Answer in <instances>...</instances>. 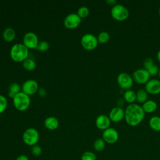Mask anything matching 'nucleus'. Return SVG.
I'll return each mask as SVG.
<instances>
[{
  "instance_id": "obj_1",
  "label": "nucleus",
  "mask_w": 160,
  "mask_h": 160,
  "mask_svg": "<svg viewBox=\"0 0 160 160\" xmlns=\"http://www.w3.org/2000/svg\"><path fill=\"white\" fill-rule=\"evenodd\" d=\"M144 116L145 112L142 106L138 104H129L125 109L124 119L126 123L131 126L139 125L144 119Z\"/></svg>"
},
{
  "instance_id": "obj_2",
  "label": "nucleus",
  "mask_w": 160,
  "mask_h": 160,
  "mask_svg": "<svg viewBox=\"0 0 160 160\" xmlns=\"http://www.w3.org/2000/svg\"><path fill=\"white\" fill-rule=\"evenodd\" d=\"M28 54L29 49L21 43L14 44L10 50V56L16 62H23L28 58Z\"/></svg>"
},
{
  "instance_id": "obj_3",
  "label": "nucleus",
  "mask_w": 160,
  "mask_h": 160,
  "mask_svg": "<svg viewBox=\"0 0 160 160\" xmlns=\"http://www.w3.org/2000/svg\"><path fill=\"white\" fill-rule=\"evenodd\" d=\"M13 104L16 109L20 111L26 110L30 106L31 99L29 95L22 91L16 94L13 98Z\"/></svg>"
},
{
  "instance_id": "obj_4",
  "label": "nucleus",
  "mask_w": 160,
  "mask_h": 160,
  "mask_svg": "<svg viewBox=\"0 0 160 160\" xmlns=\"http://www.w3.org/2000/svg\"><path fill=\"white\" fill-rule=\"evenodd\" d=\"M111 14L115 20L118 21H124L128 18L129 11L125 6L121 4H116L112 7Z\"/></svg>"
},
{
  "instance_id": "obj_5",
  "label": "nucleus",
  "mask_w": 160,
  "mask_h": 160,
  "mask_svg": "<svg viewBox=\"0 0 160 160\" xmlns=\"http://www.w3.org/2000/svg\"><path fill=\"white\" fill-rule=\"evenodd\" d=\"M39 139V133L34 128L26 129L22 134V141L28 146H33L38 142Z\"/></svg>"
},
{
  "instance_id": "obj_6",
  "label": "nucleus",
  "mask_w": 160,
  "mask_h": 160,
  "mask_svg": "<svg viewBox=\"0 0 160 160\" xmlns=\"http://www.w3.org/2000/svg\"><path fill=\"white\" fill-rule=\"evenodd\" d=\"M82 46L86 50L91 51L94 49L98 44V38L92 34L86 33L84 34L81 39Z\"/></svg>"
},
{
  "instance_id": "obj_7",
  "label": "nucleus",
  "mask_w": 160,
  "mask_h": 160,
  "mask_svg": "<svg viewBox=\"0 0 160 160\" xmlns=\"http://www.w3.org/2000/svg\"><path fill=\"white\" fill-rule=\"evenodd\" d=\"M117 82L119 86L124 90L130 89L133 85L132 77L127 72H121L118 75Z\"/></svg>"
},
{
  "instance_id": "obj_8",
  "label": "nucleus",
  "mask_w": 160,
  "mask_h": 160,
  "mask_svg": "<svg viewBox=\"0 0 160 160\" xmlns=\"http://www.w3.org/2000/svg\"><path fill=\"white\" fill-rule=\"evenodd\" d=\"M150 76L148 71L144 68L138 69L132 74L133 81L140 84H145L150 79Z\"/></svg>"
},
{
  "instance_id": "obj_9",
  "label": "nucleus",
  "mask_w": 160,
  "mask_h": 160,
  "mask_svg": "<svg viewBox=\"0 0 160 160\" xmlns=\"http://www.w3.org/2000/svg\"><path fill=\"white\" fill-rule=\"evenodd\" d=\"M102 139L106 143L114 144L119 139V133L114 128H109L103 131Z\"/></svg>"
},
{
  "instance_id": "obj_10",
  "label": "nucleus",
  "mask_w": 160,
  "mask_h": 160,
  "mask_svg": "<svg viewBox=\"0 0 160 160\" xmlns=\"http://www.w3.org/2000/svg\"><path fill=\"white\" fill-rule=\"evenodd\" d=\"M39 43L38 36L32 32H28L23 37V44L28 49H36Z\"/></svg>"
},
{
  "instance_id": "obj_11",
  "label": "nucleus",
  "mask_w": 160,
  "mask_h": 160,
  "mask_svg": "<svg viewBox=\"0 0 160 160\" xmlns=\"http://www.w3.org/2000/svg\"><path fill=\"white\" fill-rule=\"evenodd\" d=\"M81 18L76 13L68 14L64 19V24L68 29H74L81 23Z\"/></svg>"
},
{
  "instance_id": "obj_12",
  "label": "nucleus",
  "mask_w": 160,
  "mask_h": 160,
  "mask_svg": "<svg viewBox=\"0 0 160 160\" xmlns=\"http://www.w3.org/2000/svg\"><path fill=\"white\" fill-rule=\"evenodd\" d=\"M38 83L34 79H28L24 82L22 86V92L28 95L36 93L38 90Z\"/></svg>"
},
{
  "instance_id": "obj_13",
  "label": "nucleus",
  "mask_w": 160,
  "mask_h": 160,
  "mask_svg": "<svg viewBox=\"0 0 160 160\" xmlns=\"http://www.w3.org/2000/svg\"><path fill=\"white\" fill-rule=\"evenodd\" d=\"M144 89L151 94H158L160 93V80L151 79L146 84Z\"/></svg>"
},
{
  "instance_id": "obj_14",
  "label": "nucleus",
  "mask_w": 160,
  "mask_h": 160,
  "mask_svg": "<svg viewBox=\"0 0 160 160\" xmlns=\"http://www.w3.org/2000/svg\"><path fill=\"white\" fill-rule=\"evenodd\" d=\"M108 116L111 121L114 122H119L124 119L125 110L122 107H114L110 111Z\"/></svg>"
},
{
  "instance_id": "obj_15",
  "label": "nucleus",
  "mask_w": 160,
  "mask_h": 160,
  "mask_svg": "<svg viewBox=\"0 0 160 160\" xmlns=\"http://www.w3.org/2000/svg\"><path fill=\"white\" fill-rule=\"evenodd\" d=\"M111 121L110 120L109 116L105 114L99 115L95 121V124L96 127L101 130H105L110 128Z\"/></svg>"
},
{
  "instance_id": "obj_16",
  "label": "nucleus",
  "mask_w": 160,
  "mask_h": 160,
  "mask_svg": "<svg viewBox=\"0 0 160 160\" xmlns=\"http://www.w3.org/2000/svg\"><path fill=\"white\" fill-rule=\"evenodd\" d=\"M59 120L54 116H49L45 119L44 126L49 130H55L59 126Z\"/></svg>"
},
{
  "instance_id": "obj_17",
  "label": "nucleus",
  "mask_w": 160,
  "mask_h": 160,
  "mask_svg": "<svg viewBox=\"0 0 160 160\" xmlns=\"http://www.w3.org/2000/svg\"><path fill=\"white\" fill-rule=\"evenodd\" d=\"M142 108L145 113H152L156 110L158 104L155 101L152 99H148L145 102L142 104Z\"/></svg>"
},
{
  "instance_id": "obj_18",
  "label": "nucleus",
  "mask_w": 160,
  "mask_h": 160,
  "mask_svg": "<svg viewBox=\"0 0 160 160\" xmlns=\"http://www.w3.org/2000/svg\"><path fill=\"white\" fill-rule=\"evenodd\" d=\"M124 101L129 104H132L136 101V92L132 89L126 90L123 94Z\"/></svg>"
},
{
  "instance_id": "obj_19",
  "label": "nucleus",
  "mask_w": 160,
  "mask_h": 160,
  "mask_svg": "<svg viewBox=\"0 0 160 160\" xmlns=\"http://www.w3.org/2000/svg\"><path fill=\"white\" fill-rule=\"evenodd\" d=\"M149 125L153 131L160 132V116H152L149 120Z\"/></svg>"
},
{
  "instance_id": "obj_20",
  "label": "nucleus",
  "mask_w": 160,
  "mask_h": 160,
  "mask_svg": "<svg viewBox=\"0 0 160 160\" xmlns=\"http://www.w3.org/2000/svg\"><path fill=\"white\" fill-rule=\"evenodd\" d=\"M2 37L6 41L11 42L16 37V32L14 29L11 28H7L2 32Z\"/></svg>"
},
{
  "instance_id": "obj_21",
  "label": "nucleus",
  "mask_w": 160,
  "mask_h": 160,
  "mask_svg": "<svg viewBox=\"0 0 160 160\" xmlns=\"http://www.w3.org/2000/svg\"><path fill=\"white\" fill-rule=\"evenodd\" d=\"M148 93L144 89H139L136 92V101L139 102L143 104L148 100Z\"/></svg>"
},
{
  "instance_id": "obj_22",
  "label": "nucleus",
  "mask_w": 160,
  "mask_h": 160,
  "mask_svg": "<svg viewBox=\"0 0 160 160\" xmlns=\"http://www.w3.org/2000/svg\"><path fill=\"white\" fill-rule=\"evenodd\" d=\"M22 66L27 71H32L36 68V63L34 59L27 58L22 62Z\"/></svg>"
},
{
  "instance_id": "obj_23",
  "label": "nucleus",
  "mask_w": 160,
  "mask_h": 160,
  "mask_svg": "<svg viewBox=\"0 0 160 160\" xmlns=\"http://www.w3.org/2000/svg\"><path fill=\"white\" fill-rule=\"evenodd\" d=\"M106 146V142L103 140L102 138H98L97 139L94 144L93 148L95 151H101L104 149Z\"/></svg>"
},
{
  "instance_id": "obj_24",
  "label": "nucleus",
  "mask_w": 160,
  "mask_h": 160,
  "mask_svg": "<svg viewBox=\"0 0 160 160\" xmlns=\"http://www.w3.org/2000/svg\"><path fill=\"white\" fill-rule=\"evenodd\" d=\"M97 38H98V42L104 44V43H106L107 42L109 41V40L110 39V35L108 32L102 31L98 34Z\"/></svg>"
},
{
  "instance_id": "obj_25",
  "label": "nucleus",
  "mask_w": 160,
  "mask_h": 160,
  "mask_svg": "<svg viewBox=\"0 0 160 160\" xmlns=\"http://www.w3.org/2000/svg\"><path fill=\"white\" fill-rule=\"evenodd\" d=\"M96 155L90 151L84 152L81 157V160H96Z\"/></svg>"
},
{
  "instance_id": "obj_26",
  "label": "nucleus",
  "mask_w": 160,
  "mask_h": 160,
  "mask_svg": "<svg viewBox=\"0 0 160 160\" xmlns=\"http://www.w3.org/2000/svg\"><path fill=\"white\" fill-rule=\"evenodd\" d=\"M77 14L81 18H86L89 14V9L88 7H86L85 6H81L78 9V13Z\"/></svg>"
},
{
  "instance_id": "obj_27",
  "label": "nucleus",
  "mask_w": 160,
  "mask_h": 160,
  "mask_svg": "<svg viewBox=\"0 0 160 160\" xmlns=\"http://www.w3.org/2000/svg\"><path fill=\"white\" fill-rule=\"evenodd\" d=\"M49 48V44L46 41H41L39 42L36 49L39 51H46Z\"/></svg>"
},
{
  "instance_id": "obj_28",
  "label": "nucleus",
  "mask_w": 160,
  "mask_h": 160,
  "mask_svg": "<svg viewBox=\"0 0 160 160\" xmlns=\"http://www.w3.org/2000/svg\"><path fill=\"white\" fill-rule=\"evenodd\" d=\"M8 106V101H7V99L6 98L2 95L0 94V113L3 112Z\"/></svg>"
},
{
  "instance_id": "obj_29",
  "label": "nucleus",
  "mask_w": 160,
  "mask_h": 160,
  "mask_svg": "<svg viewBox=\"0 0 160 160\" xmlns=\"http://www.w3.org/2000/svg\"><path fill=\"white\" fill-rule=\"evenodd\" d=\"M9 91L13 93H14L15 94L19 93L21 92V86L19 84L16 83V82H13L12 83L10 86H9Z\"/></svg>"
},
{
  "instance_id": "obj_30",
  "label": "nucleus",
  "mask_w": 160,
  "mask_h": 160,
  "mask_svg": "<svg viewBox=\"0 0 160 160\" xmlns=\"http://www.w3.org/2000/svg\"><path fill=\"white\" fill-rule=\"evenodd\" d=\"M42 152V148L41 147L38 145V144L32 146L31 148V153L34 156H39Z\"/></svg>"
},
{
  "instance_id": "obj_31",
  "label": "nucleus",
  "mask_w": 160,
  "mask_h": 160,
  "mask_svg": "<svg viewBox=\"0 0 160 160\" xmlns=\"http://www.w3.org/2000/svg\"><path fill=\"white\" fill-rule=\"evenodd\" d=\"M159 68L155 64H153L152 66H151L148 69H147L150 76H152L157 75L159 73Z\"/></svg>"
},
{
  "instance_id": "obj_32",
  "label": "nucleus",
  "mask_w": 160,
  "mask_h": 160,
  "mask_svg": "<svg viewBox=\"0 0 160 160\" xmlns=\"http://www.w3.org/2000/svg\"><path fill=\"white\" fill-rule=\"evenodd\" d=\"M153 64H154V61L152 58H146L144 62H143V66H144V68L145 69H148L151 66H152Z\"/></svg>"
},
{
  "instance_id": "obj_33",
  "label": "nucleus",
  "mask_w": 160,
  "mask_h": 160,
  "mask_svg": "<svg viewBox=\"0 0 160 160\" xmlns=\"http://www.w3.org/2000/svg\"><path fill=\"white\" fill-rule=\"evenodd\" d=\"M16 160H29V158L26 155L21 154L16 158Z\"/></svg>"
},
{
  "instance_id": "obj_34",
  "label": "nucleus",
  "mask_w": 160,
  "mask_h": 160,
  "mask_svg": "<svg viewBox=\"0 0 160 160\" xmlns=\"http://www.w3.org/2000/svg\"><path fill=\"white\" fill-rule=\"evenodd\" d=\"M106 2L108 4L110 5V6H114L115 4H117L116 0H106Z\"/></svg>"
},
{
  "instance_id": "obj_35",
  "label": "nucleus",
  "mask_w": 160,
  "mask_h": 160,
  "mask_svg": "<svg viewBox=\"0 0 160 160\" xmlns=\"http://www.w3.org/2000/svg\"><path fill=\"white\" fill-rule=\"evenodd\" d=\"M46 94V92L45 91L44 89H42V88H41L39 91V94L41 96H44Z\"/></svg>"
},
{
  "instance_id": "obj_36",
  "label": "nucleus",
  "mask_w": 160,
  "mask_h": 160,
  "mask_svg": "<svg viewBox=\"0 0 160 160\" xmlns=\"http://www.w3.org/2000/svg\"><path fill=\"white\" fill-rule=\"evenodd\" d=\"M8 94H9V96L10 98H12V99L14 98V97L15 95H16L14 93H13V92H11V91H9Z\"/></svg>"
},
{
  "instance_id": "obj_37",
  "label": "nucleus",
  "mask_w": 160,
  "mask_h": 160,
  "mask_svg": "<svg viewBox=\"0 0 160 160\" xmlns=\"http://www.w3.org/2000/svg\"><path fill=\"white\" fill-rule=\"evenodd\" d=\"M157 59H158V61L160 62V50H159L157 53Z\"/></svg>"
},
{
  "instance_id": "obj_38",
  "label": "nucleus",
  "mask_w": 160,
  "mask_h": 160,
  "mask_svg": "<svg viewBox=\"0 0 160 160\" xmlns=\"http://www.w3.org/2000/svg\"><path fill=\"white\" fill-rule=\"evenodd\" d=\"M158 12H159V14L160 15V7H159V10H158Z\"/></svg>"
},
{
  "instance_id": "obj_39",
  "label": "nucleus",
  "mask_w": 160,
  "mask_h": 160,
  "mask_svg": "<svg viewBox=\"0 0 160 160\" xmlns=\"http://www.w3.org/2000/svg\"><path fill=\"white\" fill-rule=\"evenodd\" d=\"M158 74H159V78H160V68H159V73H158Z\"/></svg>"
}]
</instances>
